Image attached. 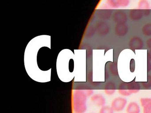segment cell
Segmentation results:
<instances>
[{"mask_svg": "<svg viewBox=\"0 0 151 113\" xmlns=\"http://www.w3.org/2000/svg\"><path fill=\"white\" fill-rule=\"evenodd\" d=\"M87 97L82 90H75L73 95V109L75 113H84L86 111Z\"/></svg>", "mask_w": 151, "mask_h": 113, "instance_id": "cell-1", "label": "cell"}, {"mask_svg": "<svg viewBox=\"0 0 151 113\" xmlns=\"http://www.w3.org/2000/svg\"><path fill=\"white\" fill-rule=\"evenodd\" d=\"M127 100L123 97H116L114 99L111 103V107L114 111L120 112L122 111L126 107Z\"/></svg>", "mask_w": 151, "mask_h": 113, "instance_id": "cell-2", "label": "cell"}, {"mask_svg": "<svg viewBox=\"0 0 151 113\" xmlns=\"http://www.w3.org/2000/svg\"><path fill=\"white\" fill-rule=\"evenodd\" d=\"M106 5L111 9L125 8L129 4L130 0H106Z\"/></svg>", "mask_w": 151, "mask_h": 113, "instance_id": "cell-3", "label": "cell"}, {"mask_svg": "<svg viewBox=\"0 0 151 113\" xmlns=\"http://www.w3.org/2000/svg\"><path fill=\"white\" fill-rule=\"evenodd\" d=\"M112 18L113 21L116 24H126L128 20L126 12L121 10L114 11L113 13Z\"/></svg>", "mask_w": 151, "mask_h": 113, "instance_id": "cell-4", "label": "cell"}, {"mask_svg": "<svg viewBox=\"0 0 151 113\" xmlns=\"http://www.w3.org/2000/svg\"><path fill=\"white\" fill-rule=\"evenodd\" d=\"M128 45L131 49L139 50L143 47L144 43L143 40L140 37L135 35L130 38L129 40Z\"/></svg>", "mask_w": 151, "mask_h": 113, "instance_id": "cell-5", "label": "cell"}, {"mask_svg": "<svg viewBox=\"0 0 151 113\" xmlns=\"http://www.w3.org/2000/svg\"><path fill=\"white\" fill-rule=\"evenodd\" d=\"M113 15L112 9L109 8L106 5L103 6L101 9L99 10L98 12V16L99 19L107 21L109 20Z\"/></svg>", "mask_w": 151, "mask_h": 113, "instance_id": "cell-6", "label": "cell"}, {"mask_svg": "<svg viewBox=\"0 0 151 113\" xmlns=\"http://www.w3.org/2000/svg\"><path fill=\"white\" fill-rule=\"evenodd\" d=\"M95 28L97 33L100 36H106L110 32L109 25L104 21H101L97 23Z\"/></svg>", "mask_w": 151, "mask_h": 113, "instance_id": "cell-7", "label": "cell"}, {"mask_svg": "<svg viewBox=\"0 0 151 113\" xmlns=\"http://www.w3.org/2000/svg\"><path fill=\"white\" fill-rule=\"evenodd\" d=\"M129 30V26L126 24H116L114 27V32L118 37H124Z\"/></svg>", "mask_w": 151, "mask_h": 113, "instance_id": "cell-8", "label": "cell"}, {"mask_svg": "<svg viewBox=\"0 0 151 113\" xmlns=\"http://www.w3.org/2000/svg\"><path fill=\"white\" fill-rule=\"evenodd\" d=\"M91 100L94 105L98 107H103L106 104V99L102 94H96L92 95Z\"/></svg>", "mask_w": 151, "mask_h": 113, "instance_id": "cell-9", "label": "cell"}, {"mask_svg": "<svg viewBox=\"0 0 151 113\" xmlns=\"http://www.w3.org/2000/svg\"><path fill=\"white\" fill-rule=\"evenodd\" d=\"M144 16L142 10L139 9H132L129 12L130 19L133 21H139L142 19Z\"/></svg>", "mask_w": 151, "mask_h": 113, "instance_id": "cell-10", "label": "cell"}, {"mask_svg": "<svg viewBox=\"0 0 151 113\" xmlns=\"http://www.w3.org/2000/svg\"><path fill=\"white\" fill-rule=\"evenodd\" d=\"M140 102L143 107V113H151V98H141Z\"/></svg>", "mask_w": 151, "mask_h": 113, "instance_id": "cell-11", "label": "cell"}, {"mask_svg": "<svg viewBox=\"0 0 151 113\" xmlns=\"http://www.w3.org/2000/svg\"><path fill=\"white\" fill-rule=\"evenodd\" d=\"M126 112V113H140V107L137 102H131L127 105Z\"/></svg>", "mask_w": 151, "mask_h": 113, "instance_id": "cell-12", "label": "cell"}, {"mask_svg": "<svg viewBox=\"0 0 151 113\" xmlns=\"http://www.w3.org/2000/svg\"><path fill=\"white\" fill-rule=\"evenodd\" d=\"M116 87L113 83H109L107 84L106 89L104 90V92L106 95H113L116 92Z\"/></svg>", "mask_w": 151, "mask_h": 113, "instance_id": "cell-13", "label": "cell"}, {"mask_svg": "<svg viewBox=\"0 0 151 113\" xmlns=\"http://www.w3.org/2000/svg\"><path fill=\"white\" fill-rule=\"evenodd\" d=\"M138 9L142 11L150 9V4L147 0H139L138 2Z\"/></svg>", "mask_w": 151, "mask_h": 113, "instance_id": "cell-14", "label": "cell"}, {"mask_svg": "<svg viewBox=\"0 0 151 113\" xmlns=\"http://www.w3.org/2000/svg\"><path fill=\"white\" fill-rule=\"evenodd\" d=\"M142 34L147 37L151 36V23L145 24L141 29Z\"/></svg>", "mask_w": 151, "mask_h": 113, "instance_id": "cell-15", "label": "cell"}, {"mask_svg": "<svg viewBox=\"0 0 151 113\" xmlns=\"http://www.w3.org/2000/svg\"><path fill=\"white\" fill-rule=\"evenodd\" d=\"M99 113H114V110L111 106L105 105L100 108Z\"/></svg>", "mask_w": 151, "mask_h": 113, "instance_id": "cell-16", "label": "cell"}, {"mask_svg": "<svg viewBox=\"0 0 151 113\" xmlns=\"http://www.w3.org/2000/svg\"><path fill=\"white\" fill-rule=\"evenodd\" d=\"M118 93L120 95H122L123 96H130L131 95L129 91L127 89H123V88H120L118 90Z\"/></svg>", "mask_w": 151, "mask_h": 113, "instance_id": "cell-17", "label": "cell"}, {"mask_svg": "<svg viewBox=\"0 0 151 113\" xmlns=\"http://www.w3.org/2000/svg\"><path fill=\"white\" fill-rule=\"evenodd\" d=\"M85 93L87 97H88V96L89 97V96H91L93 95V91L91 90V89H89V90H86Z\"/></svg>", "mask_w": 151, "mask_h": 113, "instance_id": "cell-18", "label": "cell"}, {"mask_svg": "<svg viewBox=\"0 0 151 113\" xmlns=\"http://www.w3.org/2000/svg\"><path fill=\"white\" fill-rule=\"evenodd\" d=\"M146 44L147 47L151 49V38H149L147 40Z\"/></svg>", "mask_w": 151, "mask_h": 113, "instance_id": "cell-19", "label": "cell"}, {"mask_svg": "<svg viewBox=\"0 0 151 113\" xmlns=\"http://www.w3.org/2000/svg\"></svg>", "mask_w": 151, "mask_h": 113, "instance_id": "cell-20", "label": "cell"}]
</instances>
